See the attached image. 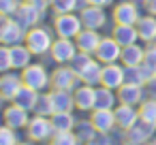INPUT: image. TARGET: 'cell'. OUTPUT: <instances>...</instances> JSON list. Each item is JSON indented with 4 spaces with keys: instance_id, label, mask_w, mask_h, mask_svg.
Wrapping results in <instances>:
<instances>
[{
    "instance_id": "cell-30",
    "label": "cell",
    "mask_w": 156,
    "mask_h": 145,
    "mask_svg": "<svg viewBox=\"0 0 156 145\" xmlns=\"http://www.w3.org/2000/svg\"><path fill=\"white\" fill-rule=\"evenodd\" d=\"M75 134H77V139H79L81 143H90V141H94V139L98 136V130L94 128L92 119L88 117V119H77Z\"/></svg>"
},
{
    "instance_id": "cell-8",
    "label": "cell",
    "mask_w": 156,
    "mask_h": 145,
    "mask_svg": "<svg viewBox=\"0 0 156 145\" xmlns=\"http://www.w3.org/2000/svg\"><path fill=\"white\" fill-rule=\"evenodd\" d=\"M77 54H79V49H77L75 39H60V36H56L47 58H51L56 64H71Z\"/></svg>"
},
{
    "instance_id": "cell-25",
    "label": "cell",
    "mask_w": 156,
    "mask_h": 145,
    "mask_svg": "<svg viewBox=\"0 0 156 145\" xmlns=\"http://www.w3.org/2000/svg\"><path fill=\"white\" fill-rule=\"evenodd\" d=\"M32 51L28 49L26 43L11 45V60H13V71H24L28 64H32Z\"/></svg>"
},
{
    "instance_id": "cell-36",
    "label": "cell",
    "mask_w": 156,
    "mask_h": 145,
    "mask_svg": "<svg viewBox=\"0 0 156 145\" xmlns=\"http://www.w3.org/2000/svg\"><path fill=\"white\" fill-rule=\"evenodd\" d=\"M13 71V60H11V47L0 45V73Z\"/></svg>"
},
{
    "instance_id": "cell-24",
    "label": "cell",
    "mask_w": 156,
    "mask_h": 145,
    "mask_svg": "<svg viewBox=\"0 0 156 145\" xmlns=\"http://www.w3.org/2000/svg\"><path fill=\"white\" fill-rule=\"evenodd\" d=\"M49 96H51V102H54V109L56 113L58 111H73L77 109L75 107V94L69 92V90H49Z\"/></svg>"
},
{
    "instance_id": "cell-33",
    "label": "cell",
    "mask_w": 156,
    "mask_h": 145,
    "mask_svg": "<svg viewBox=\"0 0 156 145\" xmlns=\"http://www.w3.org/2000/svg\"><path fill=\"white\" fill-rule=\"evenodd\" d=\"M81 141L77 139L75 130L71 132H54V136L47 141V145H79Z\"/></svg>"
},
{
    "instance_id": "cell-9",
    "label": "cell",
    "mask_w": 156,
    "mask_h": 145,
    "mask_svg": "<svg viewBox=\"0 0 156 145\" xmlns=\"http://www.w3.org/2000/svg\"><path fill=\"white\" fill-rule=\"evenodd\" d=\"M156 132V126L139 119L135 126H130L128 130H122V143L124 145H145Z\"/></svg>"
},
{
    "instance_id": "cell-26",
    "label": "cell",
    "mask_w": 156,
    "mask_h": 145,
    "mask_svg": "<svg viewBox=\"0 0 156 145\" xmlns=\"http://www.w3.org/2000/svg\"><path fill=\"white\" fill-rule=\"evenodd\" d=\"M137 30H139V41H143L145 45L154 43L156 39V15H141V19L137 22Z\"/></svg>"
},
{
    "instance_id": "cell-29",
    "label": "cell",
    "mask_w": 156,
    "mask_h": 145,
    "mask_svg": "<svg viewBox=\"0 0 156 145\" xmlns=\"http://www.w3.org/2000/svg\"><path fill=\"white\" fill-rule=\"evenodd\" d=\"M51 124L56 132H71L77 126V119L73 115V111H58L51 115Z\"/></svg>"
},
{
    "instance_id": "cell-14",
    "label": "cell",
    "mask_w": 156,
    "mask_h": 145,
    "mask_svg": "<svg viewBox=\"0 0 156 145\" xmlns=\"http://www.w3.org/2000/svg\"><path fill=\"white\" fill-rule=\"evenodd\" d=\"M90 119H92L94 128L98 130V134H109L118 128L113 109H94V111H90Z\"/></svg>"
},
{
    "instance_id": "cell-49",
    "label": "cell",
    "mask_w": 156,
    "mask_h": 145,
    "mask_svg": "<svg viewBox=\"0 0 156 145\" xmlns=\"http://www.w3.org/2000/svg\"><path fill=\"white\" fill-rule=\"evenodd\" d=\"M79 145H83V143H79Z\"/></svg>"
},
{
    "instance_id": "cell-37",
    "label": "cell",
    "mask_w": 156,
    "mask_h": 145,
    "mask_svg": "<svg viewBox=\"0 0 156 145\" xmlns=\"http://www.w3.org/2000/svg\"><path fill=\"white\" fill-rule=\"evenodd\" d=\"M24 0H0V15H7V17H13L20 7H22Z\"/></svg>"
},
{
    "instance_id": "cell-1",
    "label": "cell",
    "mask_w": 156,
    "mask_h": 145,
    "mask_svg": "<svg viewBox=\"0 0 156 145\" xmlns=\"http://www.w3.org/2000/svg\"><path fill=\"white\" fill-rule=\"evenodd\" d=\"M54 41H56V30H51L49 26L39 24V26H34V28H30L26 32V41L24 43L28 45V49L34 56H49Z\"/></svg>"
},
{
    "instance_id": "cell-28",
    "label": "cell",
    "mask_w": 156,
    "mask_h": 145,
    "mask_svg": "<svg viewBox=\"0 0 156 145\" xmlns=\"http://www.w3.org/2000/svg\"><path fill=\"white\" fill-rule=\"evenodd\" d=\"M101 77H103V62H98L96 58L86 66V68H81V73H79V79H81V83H88V85H101Z\"/></svg>"
},
{
    "instance_id": "cell-46",
    "label": "cell",
    "mask_w": 156,
    "mask_h": 145,
    "mask_svg": "<svg viewBox=\"0 0 156 145\" xmlns=\"http://www.w3.org/2000/svg\"><path fill=\"white\" fill-rule=\"evenodd\" d=\"M17 145H34V141H30V139H28V141H20Z\"/></svg>"
},
{
    "instance_id": "cell-23",
    "label": "cell",
    "mask_w": 156,
    "mask_h": 145,
    "mask_svg": "<svg viewBox=\"0 0 156 145\" xmlns=\"http://www.w3.org/2000/svg\"><path fill=\"white\" fill-rule=\"evenodd\" d=\"M39 96H41L39 90H34V88H30V85L24 83V85L20 88V92L15 94L13 102L20 105V107H24V109H28V111H34V109H37V102H39Z\"/></svg>"
},
{
    "instance_id": "cell-22",
    "label": "cell",
    "mask_w": 156,
    "mask_h": 145,
    "mask_svg": "<svg viewBox=\"0 0 156 145\" xmlns=\"http://www.w3.org/2000/svg\"><path fill=\"white\" fill-rule=\"evenodd\" d=\"M145 60V47H141L139 43H133L128 47H122V58L120 62L126 66V68H135L139 64H143Z\"/></svg>"
},
{
    "instance_id": "cell-3",
    "label": "cell",
    "mask_w": 156,
    "mask_h": 145,
    "mask_svg": "<svg viewBox=\"0 0 156 145\" xmlns=\"http://www.w3.org/2000/svg\"><path fill=\"white\" fill-rule=\"evenodd\" d=\"M56 36L60 39H75L81 30H83V22L79 17V13H62V15H54L51 19Z\"/></svg>"
},
{
    "instance_id": "cell-40",
    "label": "cell",
    "mask_w": 156,
    "mask_h": 145,
    "mask_svg": "<svg viewBox=\"0 0 156 145\" xmlns=\"http://www.w3.org/2000/svg\"><path fill=\"white\" fill-rule=\"evenodd\" d=\"M145 62H147L152 68H156V43H150V45L145 47Z\"/></svg>"
},
{
    "instance_id": "cell-47",
    "label": "cell",
    "mask_w": 156,
    "mask_h": 145,
    "mask_svg": "<svg viewBox=\"0 0 156 145\" xmlns=\"http://www.w3.org/2000/svg\"><path fill=\"white\" fill-rule=\"evenodd\" d=\"M145 145H156V139H154V136H152V139H150V141H147V143H145Z\"/></svg>"
},
{
    "instance_id": "cell-16",
    "label": "cell",
    "mask_w": 156,
    "mask_h": 145,
    "mask_svg": "<svg viewBox=\"0 0 156 145\" xmlns=\"http://www.w3.org/2000/svg\"><path fill=\"white\" fill-rule=\"evenodd\" d=\"M79 17L83 22V28H90V30H103L107 26V13L103 7L88 5L83 11H79Z\"/></svg>"
},
{
    "instance_id": "cell-48",
    "label": "cell",
    "mask_w": 156,
    "mask_h": 145,
    "mask_svg": "<svg viewBox=\"0 0 156 145\" xmlns=\"http://www.w3.org/2000/svg\"><path fill=\"white\" fill-rule=\"evenodd\" d=\"M135 2H137V5H141V7H143V5H145V0H135Z\"/></svg>"
},
{
    "instance_id": "cell-41",
    "label": "cell",
    "mask_w": 156,
    "mask_h": 145,
    "mask_svg": "<svg viewBox=\"0 0 156 145\" xmlns=\"http://www.w3.org/2000/svg\"><path fill=\"white\" fill-rule=\"evenodd\" d=\"M83 145H113V141H111V134H98L94 141L83 143Z\"/></svg>"
},
{
    "instance_id": "cell-32",
    "label": "cell",
    "mask_w": 156,
    "mask_h": 145,
    "mask_svg": "<svg viewBox=\"0 0 156 145\" xmlns=\"http://www.w3.org/2000/svg\"><path fill=\"white\" fill-rule=\"evenodd\" d=\"M139 115H141V119H143V122H147V124L156 126V98L147 96V98L139 105Z\"/></svg>"
},
{
    "instance_id": "cell-10",
    "label": "cell",
    "mask_w": 156,
    "mask_h": 145,
    "mask_svg": "<svg viewBox=\"0 0 156 145\" xmlns=\"http://www.w3.org/2000/svg\"><path fill=\"white\" fill-rule=\"evenodd\" d=\"M126 83V66L122 62H111V64H103V77H101V85H107L111 90H120Z\"/></svg>"
},
{
    "instance_id": "cell-45",
    "label": "cell",
    "mask_w": 156,
    "mask_h": 145,
    "mask_svg": "<svg viewBox=\"0 0 156 145\" xmlns=\"http://www.w3.org/2000/svg\"><path fill=\"white\" fill-rule=\"evenodd\" d=\"M90 5H94V7H103V9H107L109 5H113V0H88Z\"/></svg>"
},
{
    "instance_id": "cell-18",
    "label": "cell",
    "mask_w": 156,
    "mask_h": 145,
    "mask_svg": "<svg viewBox=\"0 0 156 145\" xmlns=\"http://www.w3.org/2000/svg\"><path fill=\"white\" fill-rule=\"evenodd\" d=\"M118 98H120V102L139 107V105L147 98V90H145V85H137V83H128V81H126V83L118 90Z\"/></svg>"
},
{
    "instance_id": "cell-34",
    "label": "cell",
    "mask_w": 156,
    "mask_h": 145,
    "mask_svg": "<svg viewBox=\"0 0 156 145\" xmlns=\"http://www.w3.org/2000/svg\"><path fill=\"white\" fill-rule=\"evenodd\" d=\"M34 113H39V115H47V117H51V115L56 113V109H54V102H51V96H49V92H41V96H39V102H37V109H34Z\"/></svg>"
},
{
    "instance_id": "cell-19",
    "label": "cell",
    "mask_w": 156,
    "mask_h": 145,
    "mask_svg": "<svg viewBox=\"0 0 156 145\" xmlns=\"http://www.w3.org/2000/svg\"><path fill=\"white\" fill-rule=\"evenodd\" d=\"M103 41V34L101 30H90V28H83L77 36H75V43H77V49L79 51H86V54H96L98 45Z\"/></svg>"
},
{
    "instance_id": "cell-11",
    "label": "cell",
    "mask_w": 156,
    "mask_h": 145,
    "mask_svg": "<svg viewBox=\"0 0 156 145\" xmlns=\"http://www.w3.org/2000/svg\"><path fill=\"white\" fill-rule=\"evenodd\" d=\"M26 30H30V28H34V26H39L41 22H43V17H45V11L43 9H39L37 5H32V2H22V7H20V11L13 15Z\"/></svg>"
},
{
    "instance_id": "cell-39",
    "label": "cell",
    "mask_w": 156,
    "mask_h": 145,
    "mask_svg": "<svg viewBox=\"0 0 156 145\" xmlns=\"http://www.w3.org/2000/svg\"><path fill=\"white\" fill-rule=\"evenodd\" d=\"M126 81L128 83H137V85H145V79L141 75V71L135 66V68H126Z\"/></svg>"
},
{
    "instance_id": "cell-12",
    "label": "cell",
    "mask_w": 156,
    "mask_h": 145,
    "mask_svg": "<svg viewBox=\"0 0 156 145\" xmlns=\"http://www.w3.org/2000/svg\"><path fill=\"white\" fill-rule=\"evenodd\" d=\"M94 58H96L98 62H103V64L120 62V58H122V45H120L113 36H103V41H101V45H98Z\"/></svg>"
},
{
    "instance_id": "cell-17",
    "label": "cell",
    "mask_w": 156,
    "mask_h": 145,
    "mask_svg": "<svg viewBox=\"0 0 156 145\" xmlns=\"http://www.w3.org/2000/svg\"><path fill=\"white\" fill-rule=\"evenodd\" d=\"M113 111H115V122H118V128H120V130H128L130 126H135V124L141 119L139 107H135V105L118 102V107H115Z\"/></svg>"
},
{
    "instance_id": "cell-6",
    "label": "cell",
    "mask_w": 156,
    "mask_h": 145,
    "mask_svg": "<svg viewBox=\"0 0 156 145\" xmlns=\"http://www.w3.org/2000/svg\"><path fill=\"white\" fill-rule=\"evenodd\" d=\"M26 28L15 19V17H7L2 15V19H0V43L2 45H20L26 41Z\"/></svg>"
},
{
    "instance_id": "cell-2",
    "label": "cell",
    "mask_w": 156,
    "mask_h": 145,
    "mask_svg": "<svg viewBox=\"0 0 156 145\" xmlns=\"http://www.w3.org/2000/svg\"><path fill=\"white\" fill-rule=\"evenodd\" d=\"M24 130H26V136L30 141H34V143H47L54 136V132H56L54 124H51V117L39 115V113H34L30 117V122H28V126Z\"/></svg>"
},
{
    "instance_id": "cell-43",
    "label": "cell",
    "mask_w": 156,
    "mask_h": 145,
    "mask_svg": "<svg viewBox=\"0 0 156 145\" xmlns=\"http://www.w3.org/2000/svg\"><path fill=\"white\" fill-rule=\"evenodd\" d=\"M145 90H147V96H152V98H156V77H154L152 81H147V85H145Z\"/></svg>"
},
{
    "instance_id": "cell-50",
    "label": "cell",
    "mask_w": 156,
    "mask_h": 145,
    "mask_svg": "<svg viewBox=\"0 0 156 145\" xmlns=\"http://www.w3.org/2000/svg\"><path fill=\"white\" fill-rule=\"evenodd\" d=\"M154 43H156V39H154Z\"/></svg>"
},
{
    "instance_id": "cell-15",
    "label": "cell",
    "mask_w": 156,
    "mask_h": 145,
    "mask_svg": "<svg viewBox=\"0 0 156 145\" xmlns=\"http://www.w3.org/2000/svg\"><path fill=\"white\" fill-rule=\"evenodd\" d=\"M75 107L83 113H90L96 109V88L88 83H79L75 88Z\"/></svg>"
},
{
    "instance_id": "cell-21",
    "label": "cell",
    "mask_w": 156,
    "mask_h": 145,
    "mask_svg": "<svg viewBox=\"0 0 156 145\" xmlns=\"http://www.w3.org/2000/svg\"><path fill=\"white\" fill-rule=\"evenodd\" d=\"M111 36H113L122 47H128V45H133V43H137V41H139V30H137V26H128V24H113Z\"/></svg>"
},
{
    "instance_id": "cell-13",
    "label": "cell",
    "mask_w": 156,
    "mask_h": 145,
    "mask_svg": "<svg viewBox=\"0 0 156 145\" xmlns=\"http://www.w3.org/2000/svg\"><path fill=\"white\" fill-rule=\"evenodd\" d=\"M24 85V79H22V71L17 73H2V77H0V98L7 100V102H13L15 94L20 92V88Z\"/></svg>"
},
{
    "instance_id": "cell-27",
    "label": "cell",
    "mask_w": 156,
    "mask_h": 145,
    "mask_svg": "<svg viewBox=\"0 0 156 145\" xmlns=\"http://www.w3.org/2000/svg\"><path fill=\"white\" fill-rule=\"evenodd\" d=\"M120 102L118 90H111L107 85H96V109H115Z\"/></svg>"
},
{
    "instance_id": "cell-31",
    "label": "cell",
    "mask_w": 156,
    "mask_h": 145,
    "mask_svg": "<svg viewBox=\"0 0 156 145\" xmlns=\"http://www.w3.org/2000/svg\"><path fill=\"white\" fill-rule=\"evenodd\" d=\"M49 9H51L54 15L79 13V2H77V0H49Z\"/></svg>"
},
{
    "instance_id": "cell-35",
    "label": "cell",
    "mask_w": 156,
    "mask_h": 145,
    "mask_svg": "<svg viewBox=\"0 0 156 145\" xmlns=\"http://www.w3.org/2000/svg\"><path fill=\"white\" fill-rule=\"evenodd\" d=\"M17 143H20L17 130L5 124L2 128H0V145H17Z\"/></svg>"
},
{
    "instance_id": "cell-5",
    "label": "cell",
    "mask_w": 156,
    "mask_h": 145,
    "mask_svg": "<svg viewBox=\"0 0 156 145\" xmlns=\"http://www.w3.org/2000/svg\"><path fill=\"white\" fill-rule=\"evenodd\" d=\"M81 83L79 73L71 66V64H58L51 71V88L54 90H69L75 92V88Z\"/></svg>"
},
{
    "instance_id": "cell-7",
    "label": "cell",
    "mask_w": 156,
    "mask_h": 145,
    "mask_svg": "<svg viewBox=\"0 0 156 145\" xmlns=\"http://www.w3.org/2000/svg\"><path fill=\"white\" fill-rule=\"evenodd\" d=\"M141 5H137L135 0H118V5H113L111 11V19L113 24H128V26H137V22L141 19Z\"/></svg>"
},
{
    "instance_id": "cell-38",
    "label": "cell",
    "mask_w": 156,
    "mask_h": 145,
    "mask_svg": "<svg viewBox=\"0 0 156 145\" xmlns=\"http://www.w3.org/2000/svg\"><path fill=\"white\" fill-rule=\"evenodd\" d=\"M94 60V56L92 54H86V51H79L75 58H73V62H71V66L77 71V73H81V68H86L90 62Z\"/></svg>"
},
{
    "instance_id": "cell-4",
    "label": "cell",
    "mask_w": 156,
    "mask_h": 145,
    "mask_svg": "<svg viewBox=\"0 0 156 145\" xmlns=\"http://www.w3.org/2000/svg\"><path fill=\"white\" fill-rule=\"evenodd\" d=\"M22 79H24L26 85H30V88H34L39 92H47L51 88V73L43 64H39V62L28 64L22 71Z\"/></svg>"
},
{
    "instance_id": "cell-42",
    "label": "cell",
    "mask_w": 156,
    "mask_h": 145,
    "mask_svg": "<svg viewBox=\"0 0 156 145\" xmlns=\"http://www.w3.org/2000/svg\"><path fill=\"white\" fill-rule=\"evenodd\" d=\"M26 2L37 5V7H39V9H43L45 13H47V11H51V9H49V0H26Z\"/></svg>"
},
{
    "instance_id": "cell-44",
    "label": "cell",
    "mask_w": 156,
    "mask_h": 145,
    "mask_svg": "<svg viewBox=\"0 0 156 145\" xmlns=\"http://www.w3.org/2000/svg\"><path fill=\"white\" fill-rule=\"evenodd\" d=\"M145 11L150 13V15H156V0H145Z\"/></svg>"
},
{
    "instance_id": "cell-20",
    "label": "cell",
    "mask_w": 156,
    "mask_h": 145,
    "mask_svg": "<svg viewBox=\"0 0 156 145\" xmlns=\"http://www.w3.org/2000/svg\"><path fill=\"white\" fill-rule=\"evenodd\" d=\"M28 122H30V111L28 109H24V107H20L15 102H11L5 109V124L7 126H11L15 130H22V128L28 126Z\"/></svg>"
}]
</instances>
